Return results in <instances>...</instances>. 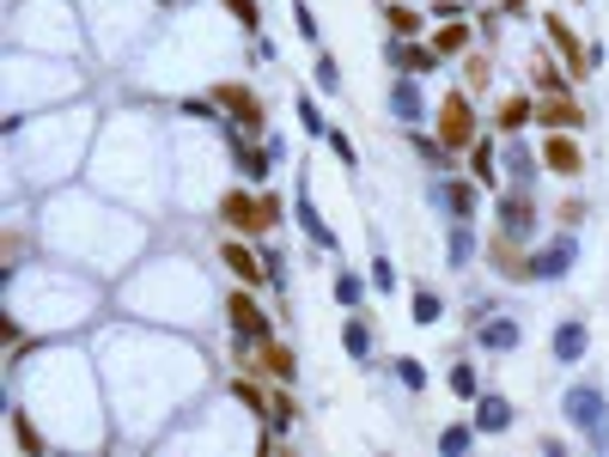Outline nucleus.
<instances>
[{"instance_id": "nucleus-11", "label": "nucleus", "mask_w": 609, "mask_h": 457, "mask_svg": "<svg viewBox=\"0 0 609 457\" xmlns=\"http://www.w3.org/2000/svg\"><path fill=\"white\" fill-rule=\"evenodd\" d=\"M433 135L445 140L451 153H470L475 140H482V110H475V91L470 86H451L445 98H439V110H433Z\"/></svg>"}, {"instance_id": "nucleus-30", "label": "nucleus", "mask_w": 609, "mask_h": 457, "mask_svg": "<svg viewBox=\"0 0 609 457\" xmlns=\"http://www.w3.org/2000/svg\"><path fill=\"white\" fill-rule=\"evenodd\" d=\"M500 165H507V189H537V177H542V153H530L518 135H507V147H500Z\"/></svg>"}, {"instance_id": "nucleus-43", "label": "nucleus", "mask_w": 609, "mask_h": 457, "mask_svg": "<svg viewBox=\"0 0 609 457\" xmlns=\"http://www.w3.org/2000/svg\"><path fill=\"white\" fill-rule=\"evenodd\" d=\"M445 385H451V397H458V402H475V397H482V372H475V360H451Z\"/></svg>"}, {"instance_id": "nucleus-35", "label": "nucleus", "mask_w": 609, "mask_h": 457, "mask_svg": "<svg viewBox=\"0 0 609 457\" xmlns=\"http://www.w3.org/2000/svg\"><path fill=\"white\" fill-rule=\"evenodd\" d=\"M342 348H347V360L372 366V348H379V336H372V311H366V305L347 311V323H342Z\"/></svg>"}, {"instance_id": "nucleus-40", "label": "nucleus", "mask_w": 609, "mask_h": 457, "mask_svg": "<svg viewBox=\"0 0 609 457\" xmlns=\"http://www.w3.org/2000/svg\"><path fill=\"white\" fill-rule=\"evenodd\" d=\"M409 318L421 323V330H433V323L445 318V293H439V286H414V293H409Z\"/></svg>"}, {"instance_id": "nucleus-12", "label": "nucleus", "mask_w": 609, "mask_h": 457, "mask_svg": "<svg viewBox=\"0 0 609 457\" xmlns=\"http://www.w3.org/2000/svg\"><path fill=\"white\" fill-rule=\"evenodd\" d=\"M214 220H219V232H244V239H268V214H263V189H251V183H232L226 177V189L214 195Z\"/></svg>"}, {"instance_id": "nucleus-24", "label": "nucleus", "mask_w": 609, "mask_h": 457, "mask_svg": "<svg viewBox=\"0 0 609 457\" xmlns=\"http://www.w3.org/2000/svg\"><path fill=\"white\" fill-rule=\"evenodd\" d=\"M299 421H305L299 390H293V385H275V390H268V409H263V427H268L275 439H293V434H299Z\"/></svg>"}, {"instance_id": "nucleus-8", "label": "nucleus", "mask_w": 609, "mask_h": 457, "mask_svg": "<svg viewBox=\"0 0 609 457\" xmlns=\"http://www.w3.org/2000/svg\"><path fill=\"white\" fill-rule=\"evenodd\" d=\"M275 165H287V140L281 135H244V128L226 123V172L244 183H268Z\"/></svg>"}, {"instance_id": "nucleus-47", "label": "nucleus", "mask_w": 609, "mask_h": 457, "mask_svg": "<svg viewBox=\"0 0 609 457\" xmlns=\"http://www.w3.org/2000/svg\"><path fill=\"white\" fill-rule=\"evenodd\" d=\"M263 263H268V286H281V293H287V286H293V256H287V244H263Z\"/></svg>"}, {"instance_id": "nucleus-17", "label": "nucleus", "mask_w": 609, "mask_h": 457, "mask_svg": "<svg viewBox=\"0 0 609 457\" xmlns=\"http://www.w3.org/2000/svg\"><path fill=\"white\" fill-rule=\"evenodd\" d=\"M494 232H512V239L537 244V232H542L537 195H530V189H500V195H494Z\"/></svg>"}, {"instance_id": "nucleus-13", "label": "nucleus", "mask_w": 609, "mask_h": 457, "mask_svg": "<svg viewBox=\"0 0 609 457\" xmlns=\"http://www.w3.org/2000/svg\"><path fill=\"white\" fill-rule=\"evenodd\" d=\"M207 98L219 104V116H226L232 128H244V135H268V98L256 91L251 80H207Z\"/></svg>"}, {"instance_id": "nucleus-44", "label": "nucleus", "mask_w": 609, "mask_h": 457, "mask_svg": "<svg viewBox=\"0 0 609 457\" xmlns=\"http://www.w3.org/2000/svg\"><path fill=\"white\" fill-rule=\"evenodd\" d=\"M475 439H482V427H475V421H451V427H439V451H445V457L475 451Z\"/></svg>"}, {"instance_id": "nucleus-55", "label": "nucleus", "mask_w": 609, "mask_h": 457, "mask_svg": "<svg viewBox=\"0 0 609 457\" xmlns=\"http://www.w3.org/2000/svg\"><path fill=\"white\" fill-rule=\"evenodd\" d=\"M7 7H12V0H7Z\"/></svg>"}, {"instance_id": "nucleus-1", "label": "nucleus", "mask_w": 609, "mask_h": 457, "mask_svg": "<svg viewBox=\"0 0 609 457\" xmlns=\"http://www.w3.org/2000/svg\"><path fill=\"white\" fill-rule=\"evenodd\" d=\"M98 366H104V385H110V415H116V434L135 439V446H147V439L165 434V421H177L171 409H165V397H153L159 390V378H196L207 385V354L189 342H177V336H159L147 330V323H116V330L98 336Z\"/></svg>"}, {"instance_id": "nucleus-51", "label": "nucleus", "mask_w": 609, "mask_h": 457, "mask_svg": "<svg viewBox=\"0 0 609 457\" xmlns=\"http://www.w3.org/2000/svg\"><path fill=\"white\" fill-rule=\"evenodd\" d=\"M323 147H330L335 159H342V172H360V153H354V140H347L342 128H330V135H323Z\"/></svg>"}, {"instance_id": "nucleus-54", "label": "nucleus", "mask_w": 609, "mask_h": 457, "mask_svg": "<svg viewBox=\"0 0 609 457\" xmlns=\"http://www.w3.org/2000/svg\"><path fill=\"white\" fill-rule=\"evenodd\" d=\"M494 7H500V12H507V19H518V12H524V7H530V0H494Z\"/></svg>"}, {"instance_id": "nucleus-26", "label": "nucleus", "mask_w": 609, "mask_h": 457, "mask_svg": "<svg viewBox=\"0 0 609 457\" xmlns=\"http://www.w3.org/2000/svg\"><path fill=\"white\" fill-rule=\"evenodd\" d=\"M475 348L482 354H512V348H524V318H512V311H494L488 323H475Z\"/></svg>"}, {"instance_id": "nucleus-6", "label": "nucleus", "mask_w": 609, "mask_h": 457, "mask_svg": "<svg viewBox=\"0 0 609 457\" xmlns=\"http://www.w3.org/2000/svg\"><path fill=\"white\" fill-rule=\"evenodd\" d=\"M7 49L80 61L92 49L86 43V12H73V0H12L7 7Z\"/></svg>"}, {"instance_id": "nucleus-50", "label": "nucleus", "mask_w": 609, "mask_h": 457, "mask_svg": "<svg viewBox=\"0 0 609 457\" xmlns=\"http://www.w3.org/2000/svg\"><path fill=\"white\" fill-rule=\"evenodd\" d=\"M586 214H591V207H586V195H561V202H554V226H567V232H579V226H586Z\"/></svg>"}, {"instance_id": "nucleus-37", "label": "nucleus", "mask_w": 609, "mask_h": 457, "mask_svg": "<svg viewBox=\"0 0 609 457\" xmlns=\"http://www.w3.org/2000/svg\"><path fill=\"white\" fill-rule=\"evenodd\" d=\"M426 25L433 19H426L414 0H384V31L391 37H426Z\"/></svg>"}, {"instance_id": "nucleus-45", "label": "nucleus", "mask_w": 609, "mask_h": 457, "mask_svg": "<svg viewBox=\"0 0 609 457\" xmlns=\"http://www.w3.org/2000/svg\"><path fill=\"white\" fill-rule=\"evenodd\" d=\"M311 86H317V91H330V98L342 91V61H335L323 43H317V56H311Z\"/></svg>"}, {"instance_id": "nucleus-53", "label": "nucleus", "mask_w": 609, "mask_h": 457, "mask_svg": "<svg viewBox=\"0 0 609 457\" xmlns=\"http://www.w3.org/2000/svg\"><path fill=\"white\" fill-rule=\"evenodd\" d=\"M372 286H379V293H396V263L391 256H372V274H366Z\"/></svg>"}, {"instance_id": "nucleus-49", "label": "nucleus", "mask_w": 609, "mask_h": 457, "mask_svg": "<svg viewBox=\"0 0 609 457\" xmlns=\"http://www.w3.org/2000/svg\"><path fill=\"white\" fill-rule=\"evenodd\" d=\"M293 116H299V128H305L311 140L330 135V123H323V110H317V98H311V91H299V98H293Z\"/></svg>"}, {"instance_id": "nucleus-27", "label": "nucleus", "mask_w": 609, "mask_h": 457, "mask_svg": "<svg viewBox=\"0 0 609 457\" xmlns=\"http://www.w3.org/2000/svg\"><path fill=\"white\" fill-rule=\"evenodd\" d=\"M579 263V239L561 226V239L554 244H542V251H530V281H561L567 269Z\"/></svg>"}, {"instance_id": "nucleus-20", "label": "nucleus", "mask_w": 609, "mask_h": 457, "mask_svg": "<svg viewBox=\"0 0 609 457\" xmlns=\"http://www.w3.org/2000/svg\"><path fill=\"white\" fill-rule=\"evenodd\" d=\"M293 220H299V232L311 239V251L317 256H342V232L330 226V220L317 214V202H311V183L299 177V195H293Z\"/></svg>"}, {"instance_id": "nucleus-23", "label": "nucleus", "mask_w": 609, "mask_h": 457, "mask_svg": "<svg viewBox=\"0 0 609 457\" xmlns=\"http://www.w3.org/2000/svg\"><path fill=\"white\" fill-rule=\"evenodd\" d=\"M256 372H263L268 385H299V348L281 342V336L256 342Z\"/></svg>"}, {"instance_id": "nucleus-28", "label": "nucleus", "mask_w": 609, "mask_h": 457, "mask_svg": "<svg viewBox=\"0 0 609 457\" xmlns=\"http://www.w3.org/2000/svg\"><path fill=\"white\" fill-rule=\"evenodd\" d=\"M463 159H470L463 172L482 183L488 195H500V189H507V172H500V135H488V128H482V140H475V147L463 153Z\"/></svg>"}, {"instance_id": "nucleus-32", "label": "nucleus", "mask_w": 609, "mask_h": 457, "mask_svg": "<svg viewBox=\"0 0 609 457\" xmlns=\"http://www.w3.org/2000/svg\"><path fill=\"white\" fill-rule=\"evenodd\" d=\"M426 37H433V49H439L445 61H463V56L475 49V19H463V12H458V19H439Z\"/></svg>"}, {"instance_id": "nucleus-34", "label": "nucleus", "mask_w": 609, "mask_h": 457, "mask_svg": "<svg viewBox=\"0 0 609 457\" xmlns=\"http://www.w3.org/2000/svg\"><path fill=\"white\" fill-rule=\"evenodd\" d=\"M470 421L482 427V434H512V397H500V390H482V397L470 402Z\"/></svg>"}, {"instance_id": "nucleus-31", "label": "nucleus", "mask_w": 609, "mask_h": 457, "mask_svg": "<svg viewBox=\"0 0 609 457\" xmlns=\"http://www.w3.org/2000/svg\"><path fill=\"white\" fill-rule=\"evenodd\" d=\"M537 123V91H507V98L494 104V135H524V128Z\"/></svg>"}, {"instance_id": "nucleus-2", "label": "nucleus", "mask_w": 609, "mask_h": 457, "mask_svg": "<svg viewBox=\"0 0 609 457\" xmlns=\"http://www.w3.org/2000/svg\"><path fill=\"white\" fill-rule=\"evenodd\" d=\"M37 244L73 269H92L98 281H122L128 263H140L147 220H135L128 207H104L68 183V189H49V207L37 220Z\"/></svg>"}, {"instance_id": "nucleus-5", "label": "nucleus", "mask_w": 609, "mask_h": 457, "mask_svg": "<svg viewBox=\"0 0 609 457\" xmlns=\"http://www.w3.org/2000/svg\"><path fill=\"white\" fill-rule=\"evenodd\" d=\"M122 305L140 323H171V330L196 336L207 311H219V299H214V281L189 256H147L122 281Z\"/></svg>"}, {"instance_id": "nucleus-16", "label": "nucleus", "mask_w": 609, "mask_h": 457, "mask_svg": "<svg viewBox=\"0 0 609 457\" xmlns=\"http://www.w3.org/2000/svg\"><path fill=\"white\" fill-rule=\"evenodd\" d=\"M214 263L244 286H268V263H263V239H244V232H219Z\"/></svg>"}, {"instance_id": "nucleus-21", "label": "nucleus", "mask_w": 609, "mask_h": 457, "mask_svg": "<svg viewBox=\"0 0 609 457\" xmlns=\"http://www.w3.org/2000/svg\"><path fill=\"white\" fill-rule=\"evenodd\" d=\"M537 153H542V172H549V177H567V183L586 177V147H579V135H561V128H549Z\"/></svg>"}, {"instance_id": "nucleus-42", "label": "nucleus", "mask_w": 609, "mask_h": 457, "mask_svg": "<svg viewBox=\"0 0 609 457\" xmlns=\"http://www.w3.org/2000/svg\"><path fill=\"white\" fill-rule=\"evenodd\" d=\"M366 286H372V281H360L354 269H335L330 293H335V305H342V311H360V305H366Z\"/></svg>"}, {"instance_id": "nucleus-4", "label": "nucleus", "mask_w": 609, "mask_h": 457, "mask_svg": "<svg viewBox=\"0 0 609 457\" xmlns=\"http://www.w3.org/2000/svg\"><path fill=\"white\" fill-rule=\"evenodd\" d=\"M7 311L24 318L43 342L56 336H80L86 323L104 311V286L86 281V269L73 263H37V269H12L7 274Z\"/></svg>"}, {"instance_id": "nucleus-3", "label": "nucleus", "mask_w": 609, "mask_h": 457, "mask_svg": "<svg viewBox=\"0 0 609 457\" xmlns=\"http://www.w3.org/2000/svg\"><path fill=\"white\" fill-rule=\"evenodd\" d=\"M92 104H61V110H37L7 123V153H12V172L7 183H31V189H61L73 172L86 165V140H92Z\"/></svg>"}, {"instance_id": "nucleus-41", "label": "nucleus", "mask_w": 609, "mask_h": 457, "mask_svg": "<svg viewBox=\"0 0 609 457\" xmlns=\"http://www.w3.org/2000/svg\"><path fill=\"white\" fill-rule=\"evenodd\" d=\"M458 68H463V86H470L475 98H482V91L494 86V56H488V49H470V56H463Z\"/></svg>"}, {"instance_id": "nucleus-29", "label": "nucleus", "mask_w": 609, "mask_h": 457, "mask_svg": "<svg viewBox=\"0 0 609 457\" xmlns=\"http://www.w3.org/2000/svg\"><path fill=\"white\" fill-rule=\"evenodd\" d=\"M586 354H591L586 318H561V323H554V336H549V360H554V366H579Z\"/></svg>"}, {"instance_id": "nucleus-46", "label": "nucleus", "mask_w": 609, "mask_h": 457, "mask_svg": "<svg viewBox=\"0 0 609 457\" xmlns=\"http://www.w3.org/2000/svg\"><path fill=\"white\" fill-rule=\"evenodd\" d=\"M391 372H396V385H403L409 397H426V385H433V378H426V366L414 360V354H396V360H391Z\"/></svg>"}, {"instance_id": "nucleus-48", "label": "nucleus", "mask_w": 609, "mask_h": 457, "mask_svg": "<svg viewBox=\"0 0 609 457\" xmlns=\"http://www.w3.org/2000/svg\"><path fill=\"white\" fill-rule=\"evenodd\" d=\"M219 7H226V19L238 25L244 37H256V31H263V7H256V0H219Z\"/></svg>"}, {"instance_id": "nucleus-33", "label": "nucleus", "mask_w": 609, "mask_h": 457, "mask_svg": "<svg viewBox=\"0 0 609 457\" xmlns=\"http://www.w3.org/2000/svg\"><path fill=\"white\" fill-rule=\"evenodd\" d=\"M268 390H275V385H268L263 372H232L226 378V397L238 402L244 415H256V421H263V409H268Z\"/></svg>"}, {"instance_id": "nucleus-10", "label": "nucleus", "mask_w": 609, "mask_h": 457, "mask_svg": "<svg viewBox=\"0 0 609 457\" xmlns=\"http://www.w3.org/2000/svg\"><path fill=\"white\" fill-rule=\"evenodd\" d=\"M219 323H226V336L232 342H268V336H275V311L263 305V299H256V286H226V293H219Z\"/></svg>"}, {"instance_id": "nucleus-9", "label": "nucleus", "mask_w": 609, "mask_h": 457, "mask_svg": "<svg viewBox=\"0 0 609 457\" xmlns=\"http://www.w3.org/2000/svg\"><path fill=\"white\" fill-rule=\"evenodd\" d=\"M561 421L573 427V434L586 439L591 451L609 446V397H603L598 378H579V385L561 390Z\"/></svg>"}, {"instance_id": "nucleus-52", "label": "nucleus", "mask_w": 609, "mask_h": 457, "mask_svg": "<svg viewBox=\"0 0 609 457\" xmlns=\"http://www.w3.org/2000/svg\"><path fill=\"white\" fill-rule=\"evenodd\" d=\"M293 31H299L305 43H323V25H317V12H311L305 0H293Z\"/></svg>"}, {"instance_id": "nucleus-18", "label": "nucleus", "mask_w": 609, "mask_h": 457, "mask_svg": "<svg viewBox=\"0 0 609 457\" xmlns=\"http://www.w3.org/2000/svg\"><path fill=\"white\" fill-rule=\"evenodd\" d=\"M384 61H391L396 74H414V80H433V74L445 68L433 37H391V43H384Z\"/></svg>"}, {"instance_id": "nucleus-36", "label": "nucleus", "mask_w": 609, "mask_h": 457, "mask_svg": "<svg viewBox=\"0 0 609 457\" xmlns=\"http://www.w3.org/2000/svg\"><path fill=\"white\" fill-rule=\"evenodd\" d=\"M409 147H414V159H421L433 177H439V172H458V153H451L439 135H426V128H409Z\"/></svg>"}, {"instance_id": "nucleus-19", "label": "nucleus", "mask_w": 609, "mask_h": 457, "mask_svg": "<svg viewBox=\"0 0 609 457\" xmlns=\"http://www.w3.org/2000/svg\"><path fill=\"white\" fill-rule=\"evenodd\" d=\"M482 256H488V269H494L500 281L530 286V244H524V239H512V232H488Z\"/></svg>"}, {"instance_id": "nucleus-14", "label": "nucleus", "mask_w": 609, "mask_h": 457, "mask_svg": "<svg viewBox=\"0 0 609 457\" xmlns=\"http://www.w3.org/2000/svg\"><path fill=\"white\" fill-rule=\"evenodd\" d=\"M426 207L433 214H445V220H482V207H488V189L475 183L470 172H439L433 183H426Z\"/></svg>"}, {"instance_id": "nucleus-38", "label": "nucleus", "mask_w": 609, "mask_h": 457, "mask_svg": "<svg viewBox=\"0 0 609 457\" xmlns=\"http://www.w3.org/2000/svg\"><path fill=\"white\" fill-rule=\"evenodd\" d=\"M475 220H451V232H445V269H470L475 263Z\"/></svg>"}, {"instance_id": "nucleus-7", "label": "nucleus", "mask_w": 609, "mask_h": 457, "mask_svg": "<svg viewBox=\"0 0 609 457\" xmlns=\"http://www.w3.org/2000/svg\"><path fill=\"white\" fill-rule=\"evenodd\" d=\"M86 12V43L98 61H128L140 37L153 31V0H80Z\"/></svg>"}, {"instance_id": "nucleus-25", "label": "nucleus", "mask_w": 609, "mask_h": 457, "mask_svg": "<svg viewBox=\"0 0 609 457\" xmlns=\"http://www.w3.org/2000/svg\"><path fill=\"white\" fill-rule=\"evenodd\" d=\"M537 123L542 128H561V135H579V128L591 123V110L573 98V91H549V98H537Z\"/></svg>"}, {"instance_id": "nucleus-39", "label": "nucleus", "mask_w": 609, "mask_h": 457, "mask_svg": "<svg viewBox=\"0 0 609 457\" xmlns=\"http://www.w3.org/2000/svg\"><path fill=\"white\" fill-rule=\"evenodd\" d=\"M530 91H537V98H549V91H573V74L561 68V56H530Z\"/></svg>"}, {"instance_id": "nucleus-22", "label": "nucleus", "mask_w": 609, "mask_h": 457, "mask_svg": "<svg viewBox=\"0 0 609 457\" xmlns=\"http://www.w3.org/2000/svg\"><path fill=\"white\" fill-rule=\"evenodd\" d=\"M384 110H391L403 128H421L426 123V91H421V80H414V74H396V80L384 86Z\"/></svg>"}, {"instance_id": "nucleus-15", "label": "nucleus", "mask_w": 609, "mask_h": 457, "mask_svg": "<svg viewBox=\"0 0 609 457\" xmlns=\"http://www.w3.org/2000/svg\"><path fill=\"white\" fill-rule=\"evenodd\" d=\"M542 37L554 43V56H561V68L573 74V80H591V74H598L603 49H598V43H586V37H579L573 25L561 19V12H542Z\"/></svg>"}]
</instances>
